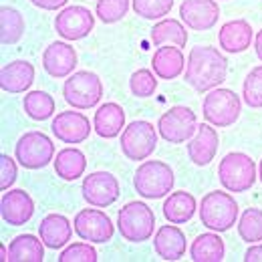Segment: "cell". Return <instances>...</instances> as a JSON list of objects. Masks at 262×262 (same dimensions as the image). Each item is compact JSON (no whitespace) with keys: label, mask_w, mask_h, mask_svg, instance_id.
I'll list each match as a JSON object with an SVG mask.
<instances>
[{"label":"cell","mask_w":262,"mask_h":262,"mask_svg":"<svg viewBox=\"0 0 262 262\" xmlns=\"http://www.w3.org/2000/svg\"><path fill=\"white\" fill-rule=\"evenodd\" d=\"M218 180L230 194H242L256 182V164L242 151H230L218 165Z\"/></svg>","instance_id":"cell-4"},{"label":"cell","mask_w":262,"mask_h":262,"mask_svg":"<svg viewBox=\"0 0 262 262\" xmlns=\"http://www.w3.org/2000/svg\"><path fill=\"white\" fill-rule=\"evenodd\" d=\"M95 29V16L89 8L73 4L61 8L55 16V31L65 40H81Z\"/></svg>","instance_id":"cell-11"},{"label":"cell","mask_w":262,"mask_h":262,"mask_svg":"<svg viewBox=\"0 0 262 262\" xmlns=\"http://www.w3.org/2000/svg\"><path fill=\"white\" fill-rule=\"evenodd\" d=\"M55 156V143L53 139L42 131H29L25 133L14 147L16 162L27 169H42L53 162Z\"/></svg>","instance_id":"cell-8"},{"label":"cell","mask_w":262,"mask_h":262,"mask_svg":"<svg viewBox=\"0 0 262 262\" xmlns=\"http://www.w3.org/2000/svg\"><path fill=\"white\" fill-rule=\"evenodd\" d=\"M0 214L10 226H25L34 214V200L25 190H6L0 200Z\"/></svg>","instance_id":"cell-16"},{"label":"cell","mask_w":262,"mask_h":262,"mask_svg":"<svg viewBox=\"0 0 262 262\" xmlns=\"http://www.w3.org/2000/svg\"><path fill=\"white\" fill-rule=\"evenodd\" d=\"M129 89L133 97L147 99L158 89V75L149 69H137L129 79Z\"/></svg>","instance_id":"cell-34"},{"label":"cell","mask_w":262,"mask_h":262,"mask_svg":"<svg viewBox=\"0 0 262 262\" xmlns=\"http://www.w3.org/2000/svg\"><path fill=\"white\" fill-rule=\"evenodd\" d=\"M244 260L246 262H262V244H252V246L246 250Z\"/></svg>","instance_id":"cell-40"},{"label":"cell","mask_w":262,"mask_h":262,"mask_svg":"<svg viewBox=\"0 0 262 262\" xmlns=\"http://www.w3.org/2000/svg\"><path fill=\"white\" fill-rule=\"evenodd\" d=\"M226 246L224 240L216 232H206L196 236L190 248V256L194 262H220L224 260Z\"/></svg>","instance_id":"cell-27"},{"label":"cell","mask_w":262,"mask_h":262,"mask_svg":"<svg viewBox=\"0 0 262 262\" xmlns=\"http://www.w3.org/2000/svg\"><path fill=\"white\" fill-rule=\"evenodd\" d=\"M242 113V99L234 91L216 87L208 91L202 103V115L204 119L214 127H230L238 121Z\"/></svg>","instance_id":"cell-6"},{"label":"cell","mask_w":262,"mask_h":262,"mask_svg":"<svg viewBox=\"0 0 262 262\" xmlns=\"http://www.w3.org/2000/svg\"><path fill=\"white\" fill-rule=\"evenodd\" d=\"M133 12L145 20H160L165 18L171 8H173V0H131Z\"/></svg>","instance_id":"cell-33"},{"label":"cell","mask_w":262,"mask_h":262,"mask_svg":"<svg viewBox=\"0 0 262 262\" xmlns=\"http://www.w3.org/2000/svg\"><path fill=\"white\" fill-rule=\"evenodd\" d=\"M252 27L248 20L244 18H236V20H230L226 23L220 33H218V42H220V49H224L230 55H238V53H244L250 45H252Z\"/></svg>","instance_id":"cell-22"},{"label":"cell","mask_w":262,"mask_h":262,"mask_svg":"<svg viewBox=\"0 0 262 262\" xmlns=\"http://www.w3.org/2000/svg\"><path fill=\"white\" fill-rule=\"evenodd\" d=\"M218 151V133L214 129V125L206 123H198V129L194 137L188 141V156L192 160V164L198 167L208 165Z\"/></svg>","instance_id":"cell-18"},{"label":"cell","mask_w":262,"mask_h":262,"mask_svg":"<svg viewBox=\"0 0 262 262\" xmlns=\"http://www.w3.org/2000/svg\"><path fill=\"white\" fill-rule=\"evenodd\" d=\"M228 75V59L214 47L202 45L190 51L184 79L198 93H208L220 87Z\"/></svg>","instance_id":"cell-1"},{"label":"cell","mask_w":262,"mask_h":262,"mask_svg":"<svg viewBox=\"0 0 262 262\" xmlns=\"http://www.w3.org/2000/svg\"><path fill=\"white\" fill-rule=\"evenodd\" d=\"M258 180L262 182V162L258 164Z\"/></svg>","instance_id":"cell-42"},{"label":"cell","mask_w":262,"mask_h":262,"mask_svg":"<svg viewBox=\"0 0 262 262\" xmlns=\"http://www.w3.org/2000/svg\"><path fill=\"white\" fill-rule=\"evenodd\" d=\"M63 97L75 109H93L101 103L103 83L93 71H79L69 75L63 87Z\"/></svg>","instance_id":"cell-7"},{"label":"cell","mask_w":262,"mask_h":262,"mask_svg":"<svg viewBox=\"0 0 262 262\" xmlns=\"http://www.w3.org/2000/svg\"><path fill=\"white\" fill-rule=\"evenodd\" d=\"M254 49H256V57L262 61V31L256 33V38H254Z\"/></svg>","instance_id":"cell-41"},{"label":"cell","mask_w":262,"mask_h":262,"mask_svg":"<svg viewBox=\"0 0 262 262\" xmlns=\"http://www.w3.org/2000/svg\"><path fill=\"white\" fill-rule=\"evenodd\" d=\"M173 184H176L173 169L160 160L143 162L135 169V176H133L135 192L145 200L165 198V194H169L173 190Z\"/></svg>","instance_id":"cell-3"},{"label":"cell","mask_w":262,"mask_h":262,"mask_svg":"<svg viewBox=\"0 0 262 262\" xmlns=\"http://www.w3.org/2000/svg\"><path fill=\"white\" fill-rule=\"evenodd\" d=\"M51 129L59 141L69 143V145H77V143H83L91 135V123L85 113L63 111V113L55 115Z\"/></svg>","instance_id":"cell-15"},{"label":"cell","mask_w":262,"mask_h":262,"mask_svg":"<svg viewBox=\"0 0 262 262\" xmlns=\"http://www.w3.org/2000/svg\"><path fill=\"white\" fill-rule=\"evenodd\" d=\"M73 226L75 224H71L63 214H47L38 224V236L47 248L59 250L71 242Z\"/></svg>","instance_id":"cell-19"},{"label":"cell","mask_w":262,"mask_h":262,"mask_svg":"<svg viewBox=\"0 0 262 262\" xmlns=\"http://www.w3.org/2000/svg\"><path fill=\"white\" fill-rule=\"evenodd\" d=\"M83 198L93 208H107L117 202L119 182L111 171H93L83 180Z\"/></svg>","instance_id":"cell-12"},{"label":"cell","mask_w":262,"mask_h":262,"mask_svg":"<svg viewBox=\"0 0 262 262\" xmlns=\"http://www.w3.org/2000/svg\"><path fill=\"white\" fill-rule=\"evenodd\" d=\"M117 230L127 242H145L154 236L156 216L145 202H127L117 214Z\"/></svg>","instance_id":"cell-5"},{"label":"cell","mask_w":262,"mask_h":262,"mask_svg":"<svg viewBox=\"0 0 262 262\" xmlns=\"http://www.w3.org/2000/svg\"><path fill=\"white\" fill-rule=\"evenodd\" d=\"M121 151L131 162H145L158 145V133L149 121L137 119L131 121L125 129L121 131Z\"/></svg>","instance_id":"cell-9"},{"label":"cell","mask_w":262,"mask_h":262,"mask_svg":"<svg viewBox=\"0 0 262 262\" xmlns=\"http://www.w3.org/2000/svg\"><path fill=\"white\" fill-rule=\"evenodd\" d=\"M242 99L248 107L252 109H260L262 107V65L254 67L242 85Z\"/></svg>","instance_id":"cell-35"},{"label":"cell","mask_w":262,"mask_h":262,"mask_svg":"<svg viewBox=\"0 0 262 262\" xmlns=\"http://www.w3.org/2000/svg\"><path fill=\"white\" fill-rule=\"evenodd\" d=\"M23 107L33 121H47L55 113V99L47 91H29L23 99Z\"/></svg>","instance_id":"cell-31"},{"label":"cell","mask_w":262,"mask_h":262,"mask_svg":"<svg viewBox=\"0 0 262 262\" xmlns=\"http://www.w3.org/2000/svg\"><path fill=\"white\" fill-rule=\"evenodd\" d=\"M154 248L162 260H180L186 254V236L178 226H162L154 236Z\"/></svg>","instance_id":"cell-24"},{"label":"cell","mask_w":262,"mask_h":262,"mask_svg":"<svg viewBox=\"0 0 262 262\" xmlns=\"http://www.w3.org/2000/svg\"><path fill=\"white\" fill-rule=\"evenodd\" d=\"M42 67L55 79H65L77 69V51L69 40H55L42 53Z\"/></svg>","instance_id":"cell-17"},{"label":"cell","mask_w":262,"mask_h":262,"mask_svg":"<svg viewBox=\"0 0 262 262\" xmlns=\"http://www.w3.org/2000/svg\"><path fill=\"white\" fill-rule=\"evenodd\" d=\"M103 210V208H101ZM101 210H93V208H87V210H81L73 224H75V232L87 240V242H93V244H105L113 238L115 234V226L111 222V218L101 212Z\"/></svg>","instance_id":"cell-13"},{"label":"cell","mask_w":262,"mask_h":262,"mask_svg":"<svg viewBox=\"0 0 262 262\" xmlns=\"http://www.w3.org/2000/svg\"><path fill=\"white\" fill-rule=\"evenodd\" d=\"M55 171L61 180L65 182H75L79 178H83L85 167H87V158L81 149L77 147H65L57 154L55 158Z\"/></svg>","instance_id":"cell-28"},{"label":"cell","mask_w":262,"mask_h":262,"mask_svg":"<svg viewBox=\"0 0 262 262\" xmlns=\"http://www.w3.org/2000/svg\"><path fill=\"white\" fill-rule=\"evenodd\" d=\"M131 0H97V18L105 25L119 23L129 12Z\"/></svg>","instance_id":"cell-36"},{"label":"cell","mask_w":262,"mask_h":262,"mask_svg":"<svg viewBox=\"0 0 262 262\" xmlns=\"http://www.w3.org/2000/svg\"><path fill=\"white\" fill-rule=\"evenodd\" d=\"M151 71L164 79V81H173L186 71V57L180 47L176 45H164L160 47L154 57H151Z\"/></svg>","instance_id":"cell-20"},{"label":"cell","mask_w":262,"mask_h":262,"mask_svg":"<svg viewBox=\"0 0 262 262\" xmlns=\"http://www.w3.org/2000/svg\"><path fill=\"white\" fill-rule=\"evenodd\" d=\"M59 262H97L99 254L97 250L85 242H75V244H69L65 250L61 252V256L57 258Z\"/></svg>","instance_id":"cell-37"},{"label":"cell","mask_w":262,"mask_h":262,"mask_svg":"<svg viewBox=\"0 0 262 262\" xmlns=\"http://www.w3.org/2000/svg\"><path fill=\"white\" fill-rule=\"evenodd\" d=\"M36 8H42V10H61L65 8V4L69 0H31Z\"/></svg>","instance_id":"cell-39"},{"label":"cell","mask_w":262,"mask_h":262,"mask_svg":"<svg viewBox=\"0 0 262 262\" xmlns=\"http://www.w3.org/2000/svg\"><path fill=\"white\" fill-rule=\"evenodd\" d=\"M151 42H154V47L176 45V47L184 49L186 42H188V31L176 18H162L151 29Z\"/></svg>","instance_id":"cell-29"},{"label":"cell","mask_w":262,"mask_h":262,"mask_svg":"<svg viewBox=\"0 0 262 262\" xmlns=\"http://www.w3.org/2000/svg\"><path fill=\"white\" fill-rule=\"evenodd\" d=\"M238 234L244 242L256 244L262 242V210L260 208H248L242 212L238 220Z\"/></svg>","instance_id":"cell-32"},{"label":"cell","mask_w":262,"mask_h":262,"mask_svg":"<svg viewBox=\"0 0 262 262\" xmlns=\"http://www.w3.org/2000/svg\"><path fill=\"white\" fill-rule=\"evenodd\" d=\"M196 210V198L192 196L190 192H184V190L169 194V196L165 198L164 208H162L164 218L169 224H186V222H190L194 218Z\"/></svg>","instance_id":"cell-25"},{"label":"cell","mask_w":262,"mask_h":262,"mask_svg":"<svg viewBox=\"0 0 262 262\" xmlns=\"http://www.w3.org/2000/svg\"><path fill=\"white\" fill-rule=\"evenodd\" d=\"M93 129L97 131L99 137L113 139L125 129V111L117 103H103L95 113Z\"/></svg>","instance_id":"cell-23"},{"label":"cell","mask_w":262,"mask_h":262,"mask_svg":"<svg viewBox=\"0 0 262 262\" xmlns=\"http://www.w3.org/2000/svg\"><path fill=\"white\" fill-rule=\"evenodd\" d=\"M25 34V18L12 6H2L0 10V40L2 45H16Z\"/></svg>","instance_id":"cell-30"},{"label":"cell","mask_w":262,"mask_h":262,"mask_svg":"<svg viewBox=\"0 0 262 262\" xmlns=\"http://www.w3.org/2000/svg\"><path fill=\"white\" fill-rule=\"evenodd\" d=\"M45 260V244L40 236L20 234L12 238L8 244V262H42Z\"/></svg>","instance_id":"cell-26"},{"label":"cell","mask_w":262,"mask_h":262,"mask_svg":"<svg viewBox=\"0 0 262 262\" xmlns=\"http://www.w3.org/2000/svg\"><path fill=\"white\" fill-rule=\"evenodd\" d=\"M36 71L29 61H12L0 71V89L6 93H25L34 83Z\"/></svg>","instance_id":"cell-21"},{"label":"cell","mask_w":262,"mask_h":262,"mask_svg":"<svg viewBox=\"0 0 262 262\" xmlns=\"http://www.w3.org/2000/svg\"><path fill=\"white\" fill-rule=\"evenodd\" d=\"M198 214L202 224L212 232H226L238 220V204L228 190H214L200 200Z\"/></svg>","instance_id":"cell-2"},{"label":"cell","mask_w":262,"mask_h":262,"mask_svg":"<svg viewBox=\"0 0 262 262\" xmlns=\"http://www.w3.org/2000/svg\"><path fill=\"white\" fill-rule=\"evenodd\" d=\"M158 129L167 143H184L194 137L198 129V117L190 107L173 105L160 117Z\"/></svg>","instance_id":"cell-10"},{"label":"cell","mask_w":262,"mask_h":262,"mask_svg":"<svg viewBox=\"0 0 262 262\" xmlns=\"http://www.w3.org/2000/svg\"><path fill=\"white\" fill-rule=\"evenodd\" d=\"M16 178H18V162L2 154L0 156V190L6 192L16 182Z\"/></svg>","instance_id":"cell-38"},{"label":"cell","mask_w":262,"mask_h":262,"mask_svg":"<svg viewBox=\"0 0 262 262\" xmlns=\"http://www.w3.org/2000/svg\"><path fill=\"white\" fill-rule=\"evenodd\" d=\"M180 16L186 27L204 33L214 29L220 18V6L216 0H184L180 6Z\"/></svg>","instance_id":"cell-14"}]
</instances>
